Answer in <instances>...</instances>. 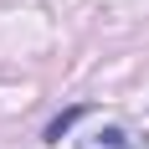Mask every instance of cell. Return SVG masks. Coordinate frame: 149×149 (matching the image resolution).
Segmentation results:
<instances>
[{
	"mask_svg": "<svg viewBox=\"0 0 149 149\" xmlns=\"http://www.w3.org/2000/svg\"><path fill=\"white\" fill-rule=\"evenodd\" d=\"M77 149H134V144H129V134H123L118 123H108V129H98L93 139H82Z\"/></svg>",
	"mask_w": 149,
	"mask_h": 149,
	"instance_id": "1",
	"label": "cell"
},
{
	"mask_svg": "<svg viewBox=\"0 0 149 149\" xmlns=\"http://www.w3.org/2000/svg\"><path fill=\"white\" fill-rule=\"evenodd\" d=\"M82 113H88V108H67V113H57V118L46 123V144H57V139H62V134H67V129H72V123H77V118H82Z\"/></svg>",
	"mask_w": 149,
	"mask_h": 149,
	"instance_id": "2",
	"label": "cell"
}]
</instances>
